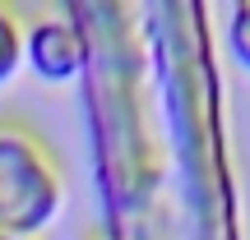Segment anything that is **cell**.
<instances>
[{
  "mask_svg": "<svg viewBox=\"0 0 250 240\" xmlns=\"http://www.w3.org/2000/svg\"><path fill=\"white\" fill-rule=\"evenodd\" d=\"M61 208V176L37 139L0 129V236L33 240Z\"/></svg>",
  "mask_w": 250,
  "mask_h": 240,
  "instance_id": "cell-1",
  "label": "cell"
},
{
  "mask_svg": "<svg viewBox=\"0 0 250 240\" xmlns=\"http://www.w3.org/2000/svg\"><path fill=\"white\" fill-rule=\"evenodd\" d=\"M23 55L37 79L46 83H70L83 70V37L65 18H42L23 33Z\"/></svg>",
  "mask_w": 250,
  "mask_h": 240,
  "instance_id": "cell-2",
  "label": "cell"
},
{
  "mask_svg": "<svg viewBox=\"0 0 250 240\" xmlns=\"http://www.w3.org/2000/svg\"><path fill=\"white\" fill-rule=\"evenodd\" d=\"M19 60H23V28H19V18L0 5V88L14 79Z\"/></svg>",
  "mask_w": 250,
  "mask_h": 240,
  "instance_id": "cell-3",
  "label": "cell"
},
{
  "mask_svg": "<svg viewBox=\"0 0 250 240\" xmlns=\"http://www.w3.org/2000/svg\"><path fill=\"white\" fill-rule=\"evenodd\" d=\"M227 46H232L236 65L250 74V0L232 5V14H227Z\"/></svg>",
  "mask_w": 250,
  "mask_h": 240,
  "instance_id": "cell-4",
  "label": "cell"
},
{
  "mask_svg": "<svg viewBox=\"0 0 250 240\" xmlns=\"http://www.w3.org/2000/svg\"><path fill=\"white\" fill-rule=\"evenodd\" d=\"M0 240H14V236H0Z\"/></svg>",
  "mask_w": 250,
  "mask_h": 240,
  "instance_id": "cell-5",
  "label": "cell"
}]
</instances>
